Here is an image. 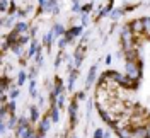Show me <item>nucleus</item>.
<instances>
[{"label": "nucleus", "instance_id": "nucleus-38", "mask_svg": "<svg viewBox=\"0 0 150 138\" xmlns=\"http://www.w3.org/2000/svg\"><path fill=\"white\" fill-rule=\"evenodd\" d=\"M87 24H89V17H87V16H82V28L87 26Z\"/></svg>", "mask_w": 150, "mask_h": 138}, {"label": "nucleus", "instance_id": "nucleus-42", "mask_svg": "<svg viewBox=\"0 0 150 138\" xmlns=\"http://www.w3.org/2000/svg\"><path fill=\"white\" fill-rule=\"evenodd\" d=\"M36 138H45V137H43V135H38V137Z\"/></svg>", "mask_w": 150, "mask_h": 138}, {"label": "nucleus", "instance_id": "nucleus-22", "mask_svg": "<svg viewBox=\"0 0 150 138\" xmlns=\"http://www.w3.org/2000/svg\"><path fill=\"white\" fill-rule=\"evenodd\" d=\"M26 79H28L26 72H19V77H17V85H19V87H21V85H24Z\"/></svg>", "mask_w": 150, "mask_h": 138}, {"label": "nucleus", "instance_id": "nucleus-16", "mask_svg": "<svg viewBox=\"0 0 150 138\" xmlns=\"http://www.w3.org/2000/svg\"><path fill=\"white\" fill-rule=\"evenodd\" d=\"M101 118H103V120L106 121L108 125H112V126H114V120H112V116L109 114V113H108V111L101 109Z\"/></svg>", "mask_w": 150, "mask_h": 138}, {"label": "nucleus", "instance_id": "nucleus-18", "mask_svg": "<svg viewBox=\"0 0 150 138\" xmlns=\"http://www.w3.org/2000/svg\"><path fill=\"white\" fill-rule=\"evenodd\" d=\"M68 33H70L74 38H77V36H80V34L84 33V28H82V26H75V28H70V29H68Z\"/></svg>", "mask_w": 150, "mask_h": 138}, {"label": "nucleus", "instance_id": "nucleus-7", "mask_svg": "<svg viewBox=\"0 0 150 138\" xmlns=\"http://www.w3.org/2000/svg\"><path fill=\"white\" fill-rule=\"evenodd\" d=\"M56 4H58V2H51V0H39V10H41V12H45V10L53 12V9L56 7Z\"/></svg>", "mask_w": 150, "mask_h": 138}, {"label": "nucleus", "instance_id": "nucleus-35", "mask_svg": "<svg viewBox=\"0 0 150 138\" xmlns=\"http://www.w3.org/2000/svg\"><path fill=\"white\" fill-rule=\"evenodd\" d=\"M36 63L39 65V67L43 65V55H41V51H39V53H38V55H36Z\"/></svg>", "mask_w": 150, "mask_h": 138}, {"label": "nucleus", "instance_id": "nucleus-5", "mask_svg": "<svg viewBox=\"0 0 150 138\" xmlns=\"http://www.w3.org/2000/svg\"><path fill=\"white\" fill-rule=\"evenodd\" d=\"M96 77H97V67L92 65V67H91V70H89V75H87V80H85V87H87V89H91V87H92Z\"/></svg>", "mask_w": 150, "mask_h": 138}, {"label": "nucleus", "instance_id": "nucleus-27", "mask_svg": "<svg viewBox=\"0 0 150 138\" xmlns=\"http://www.w3.org/2000/svg\"><path fill=\"white\" fill-rule=\"evenodd\" d=\"M29 94L33 97H36V82L34 80H31V84H29Z\"/></svg>", "mask_w": 150, "mask_h": 138}, {"label": "nucleus", "instance_id": "nucleus-9", "mask_svg": "<svg viewBox=\"0 0 150 138\" xmlns=\"http://www.w3.org/2000/svg\"><path fill=\"white\" fill-rule=\"evenodd\" d=\"M131 31L135 33V34H140V33H145V28H143V19H137V21H133L130 24Z\"/></svg>", "mask_w": 150, "mask_h": 138}, {"label": "nucleus", "instance_id": "nucleus-21", "mask_svg": "<svg viewBox=\"0 0 150 138\" xmlns=\"http://www.w3.org/2000/svg\"><path fill=\"white\" fill-rule=\"evenodd\" d=\"M123 14H125V10H123V9H116V10H112L111 19H112V21H118V19L121 17Z\"/></svg>", "mask_w": 150, "mask_h": 138}, {"label": "nucleus", "instance_id": "nucleus-31", "mask_svg": "<svg viewBox=\"0 0 150 138\" xmlns=\"http://www.w3.org/2000/svg\"><path fill=\"white\" fill-rule=\"evenodd\" d=\"M7 85H9V79L7 77H2V92L7 91Z\"/></svg>", "mask_w": 150, "mask_h": 138}, {"label": "nucleus", "instance_id": "nucleus-24", "mask_svg": "<svg viewBox=\"0 0 150 138\" xmlns=\"http://www.w3.org/2000/svg\"><path fill=\"white\" fill-rule=\"evenodd\" d=\"M10 5H12V2H7V0H2V2H0V10H2V12H5L7 9L10 10Z\"/></svg>", "mask_w": 150, "mask_h": 138}, {"label": "nucleus", "instance_id": "nucleus-15", "mask_svg": "<svg viewBox=\"0 0 150 138\" xmlns=\"http://www.w3.org/2000/svg\"><path fill=\"white\" fill-rule=\"evenodd\" d=\"M29 113H31V123H38L39 121V109H38L36 106H33Z\"/></svg>", "mask_w": 150, "mask_h": 138}, {"label": "nucleus", "instance_id": "nucleus-23", "mask_svg": "<svg viewBox=\"0 0 150 138\" xmlns=\"http://www.w3.org/2000/svg\"><path fill=\"white\" fill-rule=\"evenodd\" d=\"M143 19V28H145V34L150 36V17H142Z\"/></svg>", "mask_w": 150, "mask_h": 138}, {"label": "nucleus", "instance_id": "nucleus-8", "mask_svg": "<svg viewBox=\"0 0 150 138\" xmlns=\"http://www.w3.org/2000/svg\"><path fill=\"white\" fill-rule=\"evenodd\" d=\"M133 138H149V126H135Z\"/></svg>", "mask_w": 150, "mask_h": 138}, {"label": "nucleus", "instance_id": "nucleus-29", "mask_svg": "<svg viewBox=\"0 0 150 138\" xmlns=\"http://www.w3.org/2000/svg\"><path fill=\"white\" fill-rule=\"evenodd\" d=\"M16 16H9V19H7V21H4V22H2V24H4V26H12V24H14V22H16Z\"/></svg>", "mask_w": 150, "mask_h": 138}, {"label": "nucleus", "instance_id": "nucleus-39", "mask_svg": "<svg viewBox=\"0 0 150 138\" xmlns=\"http://www.w3.org/2000/svg\"><path fill=\"white\" fill-rule=\"evenodd\" d=\"M62 58H63V56H62V55H58V58L55 60V67H58V65H60V62H62Z\"/></svg>", "mask_w": 150, "mask_h": 138}, {"label": "nucleus", "instance_id": "nucleus-13", "mask_svg": "<svg viewBox=\"0 0 150 138\" xmlns=\"http://www.w3.org/2000/svg\"><path fill=\"white\" fill-rule=\"evenodd\" d=\"M50 120L53 121V123H58L60 121V109L56 108V106H51V109H50Z\"/></svg>", "mask_w": 150, "mask_h": 138}, {"label": "nucleus", "instance_id": "nucleus-11", "mask_svg": "<svg viewBox=\"0 0 150 138\" xmlns=\"http://www.w3.org/2000/svg\"><path fill=\"white\" fill-rule=\"evenodd\" d=\"M75 68H79L80 65H82V62H84V50H80V48H77L75 50Z\"/></svg>", "mask_w": 150, "mask_h": 138}, {"label": "nucleus", "instance_id": "nucleus-25", "mask_svg": "<svg viewBox=\"0 0 150 138\" xmlns=\"http://www.w3.org/2000/svg\"><path fill=\"white\" fill-rule=\"evenodd\" d=\"M65 106V96L62 94V96H58V99H56V108L60 109V108H63Z\"/></svg>", "mask_w": 150, "mask_h": 138}, {"label": "nucleus", "instance_id": "nucleus-14", "mask_svg": "<svg viewBox=\"0 0 150 138\" xmlns=\"http://www.w3.org/2000/svg\"><path fill=\"white\" fill-rule=\"evenodd\" d=\"M51 33H53V36H65L67 34V31H65V28L62 26V24H55L53 26V29H51Z\"/></svg>", "mask_w": 150, "mask_h": 138}, {"label": "nucleus", "instance_id": "nucleus-4", "mask_svg": "<svg viewBox=\"0 0 150 138\" xmlns=\"http://www.w3.org/2000/svg\"><path fill=\"white\" fill-rule=\"evenodd\" d=\"M114 128L120 138H133V128H128V126H114Z\"/></svg>", "mask_w": 150, "mask_h": 138}, {"label": "nucleus", "instance_id": "nucleus-41", "mask_svg": "<svg viewBox=\"0 0 150 138\" xmlns=\"http://www.w3.org/2000/svg\"><path fill=\"white\" fill-rule=\"evenodd\" d=\"M111 60H112V56H111V55H108V56H106V65H109V63H111Z\"/></svg>", "mask_w": 150, "mask_h": 138}, {"label": "nucleus", "instance_id": "nucleus-43", "mask_svg": "<svg viewBox=\"0 0 150 138\" xmlns=\"http://www.w3.org/2000/svg\"><path fill=\"white\" fill-rule=\"evenodd\" d=\"M149 138H150V125H149Z\"/></svg>", "mask_w": 150, "mask_h": 138}, {"label": "nucleus", "instance_id": "nucleus-2", "mask_svg": "<svg viewBox=\"0 0 150 138\" xmlns=\"http://www.w3.org/2000/svg\"><path fill=\"white\" fill-rule=\"evenodd\" d=\"M142 72V63L140 62H126V77L131 80H137L140 77Z\"/></svg>", "mask_w": 150, "mask_h": 138}, {"label": "nucleus", "instance_id": "nucleus-44", "mask_svg": "<svg viewBox=\"0 0 150 138\" xmlns=\"http://www.w3.org/2000/svg\"><path fill=\"white\" fill-rule=\"evenodd\" d=\"M74 138H79V137H74Z\"/></svg>", "mask_w": 150, "mask_h": 138}, {"label": "nucleus", "instance_id": "nucleus-33", "mask_svg": "<svg viewBox=\"0 0 150 138\" xmlns=\"http://www.w3.org/2000/svg\"><path fill=\"white\" fill-rule=\"evenodd\" d=\"M72 4H74V5H72V10H74V12H79V10H82V5H80L79 2H72Z\"/></svg>", "mask_w": 150, "mask_h": 138}, {"label": "nucleus", "instance_id": "nucleus-17", "mask_svg": "<svg viewBox=\"0 0 150 138\" xmlns=\"http://www.w3.org/2000/svg\"><path fill=\"white\" fill-rule=\"evenodd\" d=\"M7 126H9L10 130H17V126H19V120H17V116H16V114H12V116H10L9 118V121H7Z\"/></svg>", "mask_w": 150, "mask_h": 138}, {"label": "nucleus", "instance_id": "nucleus-10", "mask_svg": "<svg viewBox=\"0 0 150 138\" xmlns=\"http://www.w3.org/2000/svg\"><path fill=\"white\" fill-rule=\"evenodd\" d=\"M55 89L51 91V96H55V97H58V96H62V92H63V82H62V79H58L56 77L55 79Z\"/></svg>", "mask_w": 150, "mask_h": 138}, {"label": "nucleus", "instance_id": "nucleus-37", "mask_svg": "<svg viewBox=\"0 0 150 138\" xmlns=\"http://www.w3.org/2000/svg\"><path fill=\"white\" fill-rule=\"evenodd\" d=\"M92 4H87V5H84V7H82V12H89V10H92Z\"/></svg>", "mask_w": 150, "mask_h": 138}, {"label": "nucleus", "instance_id": "nucleus-19", "mask_svg": "<svg viewBox=\"0 0 150 138\" xmlns=\"http://www.w3.org/2000/svg\"><path fill=\"white\" fill-rule=\"evenodd\" d=\"M112 4H114V2H109V4H108V5H106V7H104V9L101 10V12H99V16H97V19H101V17H104L106 14H109V12L112 10Z\"/></svg>", "mask_w": 150, "mask_h": 138}, {"label": "nucleus", "instance_id": "nucleus-40", "mask_svg": "<svg viewBox=\"0 0 150 138\" xmlns=\"http://www.w3.org/2000/svg\"><path fill=\"white\" fill-rule=\"evenodd\" d=\"M104 138H111V131H109V130L104 131Z\"/></svg>", "mask_w": 150, "mask_h": 138}, {"label": "nucleus", "instance_id": "nucleus-12", "mask_svg": "<svg viewBox=\"0 0 150 138\" xmlns=\"http://www.w3.org/2000/svg\"><path fill=\"white\" fill-rule=\"evenodd\" d=\"M28 29H29V26H28V22H24V21H21V22H17V24L14 26V31H16L17 34H24V33H28Z\"/></svg>", "mask_w": 150, "mask_h": 138}, {"label": "nucleus", "instance_id": "nucleus-28", "mask_svg": "<svg viewBox=\"0 0 150 138\" xmlns=\"http://www.w3.org/2000/svg\"><path fill=\"white\" fill-rule=\"evenodd\" d=\"M94 138H104V130L103 128H97L94 131Z\"/></svg>", "mask_w": 150, "mask_h": 138}, {"label": "nucleus", "instance_id": "nucleus-3", "mask_svg": "<svg viewBox=\"0 0 150 138\" xmlns=\"http://www.w3.org/2000/svg\"><path fill=\"white\" fill-rule=\"evenodd\" d=\"M68 114H70V128H75V125H77V101L70 102Z\"/></svg>", "mask_w": 150, "mask_h": 138}, {"label": "nucleus", "instance_id": "nucleus-30", "mask_svg": "<svg viewBox=\"0 0 150 138\" xmlns=\"http://www.w3.org/2000/svg\"><path fill=\"white\" fill-rule=\"evenodd\" d=\"M7 106H9V111H10V116H12V114H16V101H10L9 104H7Z\"/></svg>", "mask_w": 150, "mask_h": 138}, {"label": "nucleus", "instance_id": "nucleus-34", "mask_svg": "<svg viewBox=\"0 0 150 138\" xmlns=\"http://www.w3.org/2000/svg\"><path fill=\"white\" fill-rule=\"evenodd\" d=\"M67 45H68V43H67V39H65V38H62V39L58 41V46H60V50H63V48H65Z\"/></svg>", "mask_w": 150, "mask_h": 138}, {"label": "nucleus", "instance_id": "nucleus-6", "mask_svg": "<svg viewBox=\"0 0 150 138\" xmlns=\"http://www.w3.org/2000/svg\"><path fill=\"white\" fill-rule=\"evenodd\" d=\"M50 125H51V120H50V116H45L41 123H39V128H38V135H43L45 137V133H46L48 130H50Z\"/></svg>", "mask_w": 150, "mask_h": 138}, {"label": "nucleus", "instance_id": "nucleus-20", "mask_svg": "<svg viewBox=\"0 0 150 138\" xmlns=\"http://www.w3.org/2000/svg\"><path fill=\"white\" fill-rule=\"evenodd\" d=\"M75 79H77V70H72V74H70V79H68V91H72L74 89V82H75Z\"/></svg>", "mask_w": 150, "mask_h": 138}, {"label": "nucleus", "instance_id": "nucleus-36", "mask_svg": "<svg viewBox=\"0 0 150 138\" xmlns=\"http://www.w3.org/2000/svg\"><path fill=\"white\" fill-rule=\"evenodd\" d=\"M17 96H19V91H17V89H14V91H10V101H14V99H16Z\"/></svg>", "mask_w": 150, "mask_h": 138}, {"label": "nucleus", "instance_id": "nucleus-1", "mask_svg": "<svg viewBox=\"0 0 150 138\" xmlns=\"http://www.w3.org/2000/svg\"><path fill=\"white\" fill-rule=\"evenodd\" d=\"M120 38H121V43H123L125 51H126V53H128V51H133V45H135V33L131 31L130 24L123 26L121 33H120Z\"/></svg>", "mask_w": 150, "mask_h": 138}, {"label": "nucleus", "instance_id": "nucleus-26", "mask_svg": "<svg viewBox=\"0 0 150 138\" xmlns=\"http://www.w3.org/2000/svg\"><path fill=\"white\" fill-rule=\"evenodd\" d=\"M10 50L16 53V55H22V45H14V46H10Z\"/></svg>", "mask_w": 150, "mask_h": 138}, {"label": "nucleus", "instance_id": "nucleus-32", "mask_svg": "<svg viewBox=\"0 0 150 138\" xmlns=\"http://www.w3.org/2000/svg\"><path fill=\"white\" fill-rule=\"evenodd\" d=\"M84 99H85V92H84V91L77 92V96H75V101H84Z\"/></svg>", "mask_w": 150, "mask_h": 138}]
</instances>
